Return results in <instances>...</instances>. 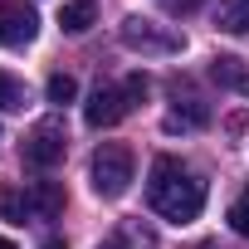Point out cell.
Masks as SVG:
<instances>
[{"mask_svg": "<svg viewBox=\"0 0 249 249\" xmlns=\"http://www.w3.org/2000/svg\"><path fill=\"white\" fill-rule=\"evenodd\" d=\"M147 196H152V210L171 225H191L200 210H205V181L191 176L176 157H157L152 161V181H147Z\"/></svg>", "mask_w": 249, "mask_h": 249, "instance_id": "6da1fadb", "label": "cell"}, {"mask_svg": "<svg viewBox=\"0 0 249 249\" xmlns=\"http://www.w3.org/2000/svg\"><path fill=\"white\" fill-rule=\"evenodd\" d=\"M117 35H122V44H127L132 54H147V59H171V54L186 49V35H181V30L157 25V20H147V15H127Z\"/></svg>", "mask_w": 249, "mask_h": 249, "instance_id": "7a4b0ae2", "label": "cell"}, {"mask_svg": "<svg viewBox=\"0 0 249 249\" xmlns=\"http://www.w3.org/2000/svg\"><path fill=\"white\" fill-rule=\"evenodd\" d=\"M132 171H137V161H132V152L122 147V142H103V147L93 152V191H98L103 200L127 196Z\"/></svg>", "mask_w": 249, "mask_h": 249, "instance_id": "3957f363", "label": "cell"}, {"mask_svg": "<svg viewBox=\"0 0 249 249\" xmlns=\"http://www.w3.org/2000/svg\"><path fill=\"white\" fill-rule=\"evenodd\" d=\"M64 152H69V137H64V122H39V127L25 137V161L30 166H39V171H49V166H59L64 161Z\"/></svg>", "mask_w": 249, "mask_h": 249, "instance_id": "277c9868", "label": "cell"}, {"mask_svg": "<svg viewBox=\"0 0 249 249\" xmlns=\"http://www.w3.org/2000/svg\"><path fill=\"white\" fill-rule=\"evenodd\" d=\"M35 35H39L35 5H25V0H0V44L20 49V44H30Z\"/></svg>", "mask_w": 249, "mask_h": 249, "instance_id": "5b68a950", "label": "cell"}, {"mask_svg": "<svg viewBox=\"0 0 249 249\" xmlns=\"http://www.w3.org/2000/svg\"><path fill=\"white\" fill-rule=\"evenodd\" d=\"M127 93L122 88H112V83H98L93 88V98H88V107H83V122L88 127H117L122 117H127Z\"/></svg>", "mask_w": 249, "mask_h": 249, "instance_id": "8992f818", "label": "cell"}, {"mask_svg": "<svg viewBox=\"0 0 249 249\" xmlns=\"http://www.w3.org/2000/svg\"><path fill=\"white\" fill-rule=\"evenodd\" d=\"M64 215V186L59 181H35L30 186V220H59Z\"/></svg>", "mask_w": 249, "mask_h": 249, "instance_id": "52a82bcc", "label": "cell"}, {"mask_svg": "<svg viewBox=\"0 0 249 249\" xmlns=\"http://www.w3.org/2000/svg\"><path fill=\"white\" fill-rule=\"evenodd\" d=\"M98 249H157V234H152L142 220H122Z\"/></svg>", "mask_w": 249, "mask_h": 249, "instance_id": "ba28073f", "label": "cell"}, {"mask_svg": "<svg viewBox=\"0 0 249 249\" xmlns=\"http://www.w3.org/2000/svg\"><path fill=\"white\" fill-rule=\"evenodd\" d=\"M59 25H64L69 35L93 30V0H64V5H59Z\"/></svg>", "mask_w": 249, "mask_h": 249, "instance_id": "9c48e42d", "label": "cell"}, {"mask_svg": "<svg viewBox=\"0 0 249 249\" xmlns=\"http://www.w3.org/2000/svg\"><path fill=\"white\" fill-rule=\"evenodd\" d=\"M215 25H220L225 35H249V0H220Z\"/></svg>", "mask_w": 249, "mask_h": 249, "instance_id": "30bf717a", "label": "cell"}, {"mask_svg": "<svg viewBox=\"0 0 249 249\" xmlns=\"http://www.w3.org/2000/svg\"><path fill=\"white\" fill-rule=\"evenodd\" d=\"M0 215H5L10 225H25V220H30V191H20V186H0Z\"/></svg>", "mask_w": 249, "mask_h": 249, "instance_id": "8fae6325", "label": "cell"}, {"mask_svg": "<svg viewBox=\"0 0 249 249\" xmlns=\"http://www.w3.org/2000/svg\"><path fill=\"white\" fill-rule=\"evenodd\" d=\"M244 73H249V69H244V59H234V54H215V59H210V78H215L220 88H239Z\"/></svg>", "mask_w": 249, "mask_h": 249, "instance_id": "7c38bea8", "label": "cell"}, {"mask_svg": "<svg viewBox=\"0 0 249 249\" xmlns=\"http://www.w3.org/2000/svg\"><path fill=\"white\" fill-rule=\"evenodd\" d=\"M205 117H210V112H205V107H200V103H196V98H191V103H186V107H181V103H176V112H171V117H166V132H181V127H205Z\"/></svg>", "mask_w": 249, "mask_h": 249, "instance_id": "4fadbf2b", "label": "cell"}, {"mask_svg": "<svg viewBox=\"0 0 249 249\" xmlns=\"http://www.w3.org/2000/svg\"><path fill=\"white\" fill-rule=\"evenodd\" d=\"M15 107H25V83L0 69V112H15Z\"/></svg>", "mask_w": 249, "mask_h": 249, "instance_id": "5bb4252c", "label": "cell"}, {"mask_svg": "<svg viewBox=\"0 0 249 249\" xmlns=\"http://www.w3.org/2000/svg\"><path fill=\"white\" fill-rule=\"evenodd\" d=\"M44 98H49V103H59V107H64V103H73V98H78V83H73V78H69V73H54V78H49V83H44Z\"/></svg>", "mask_w": 249, "mask_h": 249, "instance_id": "9a60e30c", "label": "cell"}, {"mask_svg": "<svg viewBox=\"0 0 249 249\" xmlns=\"http://www.w3.org/2000/svg\"><path fill=\"white\" fill-rule=\"evenodd\" d=\"M122 93H127V103L137 107V103H142V98L152 93V78H147V73H127V83H122Z\"/></svg>", "mask_w": 249, "mask_h": 249, "instance_id": "2e32d148", "label": "cell"}, {"mask_svg": "<svg viewBox=\"0 0 249 249\" xmlns=\"http://www.w3.org/2000/svg\"><path fill=\"white\" fill-rule=\"evenodd\" d=\"M230 225H234V234H249V191L230 205Z\"/></svg>", "mask_w": 249, "mask_h": 249, "instance_id": "e0dca14e", "label": "cell"}, {"mask_svg": "<svg viewBox=\"0 0 249 249\" xmlns=\"http://www.w3.org/2000/svg\"><path fill=\"white\" fill-rule=\"evenodd\" d=\"M157 5H161L166 15H196V10H200V0H157Z\"/></svg>", "mask_w": 249, "mask_h": 249, "instance_id": "ac0fdd59", "label": "cell"}, {"mask_svg": "<svg viewBox=\"0 0 249 249\" xmlns=\"http://www.w3.org/2000/svg\"><path fill=\"white\" fill-rule=\"evenodd\" d=\"M39 249H69V244H64V239H44Z\"/></svg>", "mask_w": 249, "mask_h": 249, "instance_id": "d6986e66", "label": "cell"}, {"mask_svg": "<svg viewBox=\"0 0 249 249\" xmlns=\"http://www.w3.org/2000/svg\"><path fill=\"white\" fill-rule=\"evenodd\" d=\"M200 249H230V244H220V239H205V244H200Z\"/></svg>", "mask_w": 249, "mask_h": 249, "instance_id": "ffe728a7", "label": "cell"}, {"mask_svg": "<svg viewBox=\"0 0 249 249\" xmlns=\"http://www.w3.org/2000/svg\"><path fill=\"white\" fill-rule=\"evenodd\" d=\"M239 93H244V98H249V73H244V78H239Z\"/></svg>", "mask_w": 249, "mask_h": 249, "instance_id": "44dd1931", "label": "cell"}, {"mask_svg": "<svg viewBox=\"0 0 249 249\" xmlns=\"http://www.w3.org/2000/svg\"><path fill=\"white\" fill-rule=\"evenodd\" d=\"M0 249H15V239H5V234H0Z\"/></svg>", "mask_w": 249, "mask_h": 249, "instance_id": "7402d4cb", "label": "cell"}]
</instances>
